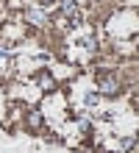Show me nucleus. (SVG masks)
<instances>
[{"mask_svg":"<svg viewBox=\"0 0 139 153\" xmlns=\"http://www.w3.org/2000/svg\"><path fill=\"white\" fill-rule=\"evenodd\" d=\"M103 89H106V92H114V89H117V84H114V81H109V78H106V81H103Z\"/></svg>","mask_w":139,"mask_h":153,"instance_id":"obj_1","label":"nucleus"}]
</instances>
